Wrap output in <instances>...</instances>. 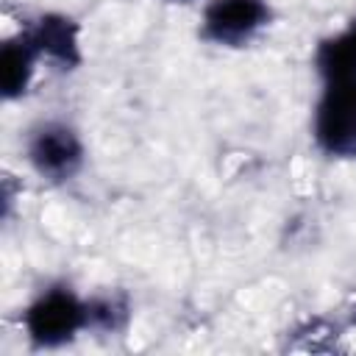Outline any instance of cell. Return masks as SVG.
<instances>
[{"label": "cell", "mask_w": 356, "mask_h": 356, "mask_svg": "<svg viewBox=\"0 0 356 356\" xmlns=\"http://www.w3.org/2000/svg\"><path fill=\"white\" fill-rule=\"evenodd\" d=\"M31 36L42 56L72 70L81 64V44H78V25L64 14H44L31 28Z\"/></svg>", "instance_id": "5"}, {"label": "cell", "mask_w": 356, "mask_h": 356, "mask_svg": "<svg viewBox=\"0 0 356 356\" xmlns=\"http://www.w3.org/2000/svg\"><path fill=\"white\" fill-rule=\"evenodd\" d=\"M172 3H189V0H172Z\"/></svg>", "instance_id": "9"}, {"label": "cell", "mask_w": 356, "mask_h": 356, "mask_svg": "<svg viewBox=\"0 0 356 356\" xmlns=\"http://www.w3.org/2000/svg\"><path fill=\"white\" fill-rule=\"evenodd\" d=\"M25 331L36 348H58L89 328V300H81L70 286L44 289L25 309Z\"/></svg>", "instance_id": "2"}, {"label": "cell", "mask_w": 356, "mask_h": 356, "mask_svg": "<svg viewBox=\"0 0 356 356\" xmlns=\"http://www.w3.org/2000/svg\"><path fill=\"white\" fill-rule=\"evenodd\" d=\"M128 323V303L120 295H100L89 300V328L114 334Z\"/></svg>", "instance_id": "8"}, {"label": "cell", "mask_w": 356, "mask_h": 356, "mask_svg": "<svg viewBox=\"0 0 356 356\" xmlns=\"http://www.w3.org/2000/svg\"><path fill=\"white\" fill-rule=\"evenodd\" d=\"M28 161L36 175L53 184L70 181L83 164V142L67 122H42L28 136Z\"/></svg>", "instance_id": "3"}, {"label": "cell", "mask_w": 356, "mask_h": 356, "mask_svg": "<svg viewBox=\"0 0 356 356\" xmlns=\"http://www.w3.org/2000/svg\"><path fill=\"white\" fill-rule=\"evenodd\" d=\"M39 47L28 31H19L17 36H11L3 50H0V83H3V97L14 100L22 97L28 92V83L33 78V64L39 58Z\"/></svg>", "instance_id": "6"}, {"label": "cell", "mask_w": 356, "mask_h": 356, "mask_svg": "<svg viewBox=\"0 0 356 356\" xmlns=\"http://www.w3.org/2000/svg\"><path fill=\"white\" fill-rule=\"evenodd\" d=\"M314 67L323 81L356 75V19H350L339 33L317 44Z\"/></svg>", "instance_id": "7"}, {"label": "cell", "mask_w": 356, "mask_h": 356, "mask_svg": "<svg viewBox=\"0 0 356 356\" xmlns=\"http://www.w3.org/2000/svg\"><path fill=\"white\" fill-rule=\"evenodd\" d=\"M270 17L267 0H211L203 8L200 36L220 47H242L270 22Z\"/></svg>", "instance_id": "4"}, {"label": "cell", "mask_w": 356, "mask_h": 356, "mask_svg": "<svg viewBox=\"0 0 356 356\" xmlns=\"http://www.w3.org/2000/svg\"><path fill=\"white\" fill-rule=\"evenodd\" d=\"M312 134L331 159H356V75L323 81Z\"/></svg>", "instance_id": "1"}]
</instances>
